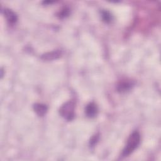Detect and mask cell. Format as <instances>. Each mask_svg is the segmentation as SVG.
I'll use <instances>...</instances> for the list:
<instances>
[{"instance_id":"6da1fadb","label":"cell","mask_w":161,"mask_h":161,"mask_svg":"<svg viewBox=\"0 0 161 161\" xmlns=\"http://www.w3.org/2000/svg\"><path fill=\"white\" fill-rule=\"evenodd\" d=\"M140 143V135L135 131H133L128 137L126 142V145L123 150L121 156L123 157H127L133 153L135 150L138 147Z\"/></svg>"},{"instance_id":"ba28073f","label":"cell","mask_w":161,"mask_h":161,"mask_svg":"<svg viewBox=\"0 0 161 161\" xmlns=\"http://www.w3.org/2000/svg\"><path fill=\"white\" fill-rule=\"evenodd\" d=\"M102 18H103V21H105L106 23L111 22L112 19H113L111 14L106 11H102Z\"/></svg>"},{"instance_id":"52a82bcc","label":"cell","mask_w":161,"mask_h":161,"mask_svg":"<svg viewBox=\"0 0 161 161\" xmlns=\"http://www.w3.org/2000/svg\"><path fill=\"white\" fill-rule=\"evenodd\" d=\"M133 84L131 82H127V81H125V82H122L121 83H120L118 86V91L122 92H126L129 91L131 87H132Z\"/></svg>"},{"instance_id":"8992f818","label":"cell","mask_w":161,"mask_h":161,"mask_svg":"<svg viewBox=\"0 0 161 161\" xmlns=\"http://www.w3.org/2000/svg\"><path fill=\"white\" fill-rule=\"evenodd\" d=\"M60 55H61V52L60 51L58 50L53 51L51 52L47 53L43 55H42V58L44 60H53L58 58Z\"/></svg>"},{"instance_id":"5b68a950","label":"cell","mask_w":161,"mask_h":161,"mask_svg":"<svg viewBox=\"0 0 161 161\" xmlns=\"http://www.w3.org/2000/svg\"><path fill=\"white\" fill-rule=\"evenodd\" d=\"M33 109L35 113L39 116H43L47 111V107L46 105L40 103H36L33 106Z\"/></svg>"},{"instance_id":"277c9868","label":"cell","mask_w":161,"mask_h":161,"mask_svg":"<svg viewBox=\"0 0 161 161\" xmlns=\"http://www.w3.org/2000/svg\"><path fill=\"white\" fill-rule=\"evenodd\" d=\"M97 107L94 103L88 104L86 108V113L89 118H94L97 114Z\"/></svg>"},{"instance_id":"3957f363","label":"cell","mask_w":161,"mask_h":161,"mask_svg":"<svg viewBox=\"0 0 161 161\" xmlns=\"http://www.w3.org/2000/svg\"><path fill=\"white\" fill-rule=\"evenodd\" d=\"M4 14L7 19V21L11 25L14 24L18 20L17 15L11 9H5L4 10Z\"/></svg>"},{"instance_id":"7a4b0ae2","label":"cell","mask_w":161,"mask_h":161,"mask_svg":"<svg viewBox=\"0 0 161 161\" xmlns=\"http://www.w3.org/2000/svg\"><path fill=\"white\" fill-rule=\"evenodd\" d=\"M60 114L67 121H71L75 116V103L72 101L65 103L60 109Z\"/></svg>"}]
</instances>
